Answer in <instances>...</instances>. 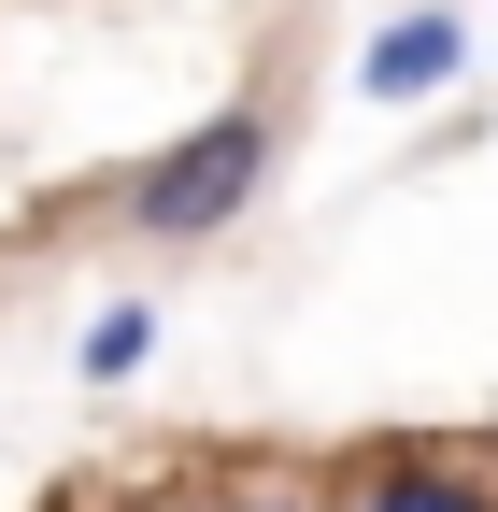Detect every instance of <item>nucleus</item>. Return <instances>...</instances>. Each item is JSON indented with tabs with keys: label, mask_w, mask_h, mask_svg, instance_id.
Here are the masks:
<instances>
[{
	"label": "nucleus",
	"mask_w": 498,
	"mask_h": 512,
	"mask_svg": "<svg viewBox=\"0 0 498 512\" xmlns=\"http://www.w3.org/2000/svg\"><path fill=\"white\" fill-rule=\"evenodd\" d=\"M271 185V114H200L171 157H143V185H129V228H157V242H214L242 200Z\"/></svg>",
	"instance_id": "nucleus-1"
},
{
	"label": "nucleus",
	"mask_w": 498,
	"mask_h": 512,
	"mask_svg": "<svg viewBox=\"0 0 498 512\" xmlns=\"http://www.w3.org/2000/svg\"><path fill=\"white\" fill-rule=\"evenodd\" d=\"M356 86H370V100H427V86H456V15H399V29H370Z\"/></svg>",
	"instance_id": "nucleus-2"
},
{
	"label": "nucleus",
	"mask_w": 498,
	"mask_h": 512,
	"mask_svg": "<svg viewBox=\"0 0 498 512\" xmlns=\"http://www.w3.org/2000/svg\"><path fill=\"white\" fill-rule=\"evenodd\" d=\"M356 512H498V484L470 456H385V470L356 484Z\"/></svg>",
	"instance_id": "nucleus-3"
},
{
	"label": "nucleus",
	"mask_w": 498,
	"mask_h": 512,
	"mask_svg": "<svg viewBox=\"0 0 498 512\" xmlns=\"http://www.w3.org/2000/svg\"><path fill=\"white\" fill-rule=\"evenodd\" d=\"M143 356H157V299H114L100 328H86V384H129Z\"/></svg>",
	"instance_id": "nucleus-4"
},
{
	"label": "nucleus",
	"mask_w": 498,
	"mask_h": 512,
	"mask_svg": "<svg viewBox=\"0 0 498 512\" xmlns=\"http://www.w3.org/2000/svg\"><path fill=\"white\" fill-rule=\"evenodd\" d=\"M242 512H314V498H242Z\"/></svg>",
	"instance_id": "nucleus-5"
}]
</instances>
